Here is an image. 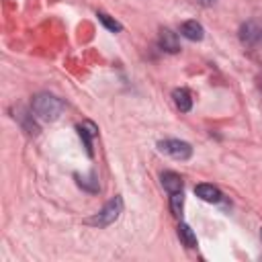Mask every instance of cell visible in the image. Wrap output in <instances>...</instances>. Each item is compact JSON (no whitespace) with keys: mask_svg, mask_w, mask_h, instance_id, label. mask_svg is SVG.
Instances as JSON below:
<instances>
[{"mask_svg":"<svg viewBox=\"0 0 262 262\" xmlns=\"http://www.w3.org/2000/svg\"><path fill=\"white\" fill-rule=\"evenodd\" d=\"M31 111L35 113L37 119H41V121H45V123H51V121L59 119V115H61V111H63V102H61L57 96H53V94L41 92V94H37V96L33 98Z\"/></svg>","mask_w":262,"mask_h":262,"instance_id":"6da1fadb","label":"cell"},{"mask_svg":"<svg viewBox=\"0 0 262 262\" xmlns=\"http://www.w3.org/2000/svg\"><path fill=\"white\" fill-rule=\"evenodd\" d=\"M121 213H123V196L117 194L98 213H94L92 217H88L84 223L86 225H92V227H108V225H113L121 217Z\"/></svg>","mask_w":262,"mask_h":262,"instance_id":"7a4b0ae2","label":"cell"},{"mask_svg":"<svg viewBox=\"0 0 262 262\" xmlns=\"http://www.w3.org/2000/svg\"><path fill=\"white\" fill-rule=\"evenodd\" d=\"M239 41L248 49H260L262 47V20L250 18L239 27Z\"/></svg>","mask_w":262,"mask_h":262,"instance_id":"3957f363","label":"cell"},{"mask_svg":"<svg viewBox=\"0 0 262 262\" xmlns=\"http://www.w3.org/2000/svg\"><path fill=\"white\" fill-rule=\"evenodd\" d=\"M158 149L174 160H188L192 156V145L186 143V141H180V139H162L158 141Z\"/></svg>","mask_w":262,"mask_h":262,"instance_id":"277c9868","label":"cell"},{"mask_svg":"<svg viewBox=\"0 0 262 262\" xmlns=\"http://www.w3.org/2000/svg\"><path fill=\"white\" fill-rule=\"evenodd\" d=\"M158 43H160V49L166 51V53H178V51H180L178 35H176L174 31H170V29H162V31H160Z\"/></svg>","mask_w":262,"mask_h":262,"instance_id":"5b68a950","label":"cell"},{"mask_svg":"<svg viewBox=\"0 0 262 262\" xmlns=\"http://www.w3.org/2000/svg\"><path fill=\"white\" fill-rule=\"evenodd\" d=\"M76 129H78V135H80V139L84 141L86 154L92 158V137H96V135H98V127H96L92 121H84V123H80Z\"/></svg>","mask_w":262,"mask_h":262,"instance_id":"8992f818","label":"cell"},{"mask_svg":"<svg viewBox=\"0 0 262 262\" xmlns=\"http://www.w3.org/2000/svg\"><path fill=\"white\" fill-rule=\"evenodd\" d=\"M180 35L186 37L188 41H201V39L205 37V29H203V25L196 23V20H184V23L180 25Z\"/></svg>","mask_w":262,"mask_h":262,"instance_id":"52a82bcc","label":"cell"},{"mask_svg":"<svg viewBox=\"0 0 262 262\" xmlns=\"http://www.w3.org/2000/svg\"><path fill=\"white\" fill-rule=\"evenodd\" d=\"M194 194L199 199H203L205 203H219L221 201V190L213 184H196L194 186Z\"/></svg>","mask_w":262,"mask_h":262,"instance_id":"ba28073f","label":"cell"},{"mask_svg":"<svg viewBox=\"0 0 262 262\" xmlns=\"http://www.w3.org/2000/svg\"><path fill=\"white\" fill-rule=\"evenodd\" d=\"M172 100H174V104H176V108L180 113H188L192 108V96H190V92L186 88L172 90Z\"/></svg>","mask_w":262,"mask_h":262,"instance_id":"9c48e42d","label":"cell"},{"mask_svg":"<svg viewBox=\"0 0 262 262\" xmlns=\"http://www.w3.org/2000/svg\"><path fill=\"white\" fill-rule=\"evenodd\" d=\"M160 180H162V186H164V190H168L170 194H172V192H178V190H182V178H180V174H176V172H172V170H166V172H162Z\"/></svg>","mask_w":262,"mask_h":262,"instance_id":"30bf717a","label":"cell"},{"mask_svg":"<svg viewBox=\"0 0 262 262\" xmlns=\"http://www.w3.org/2000/svg\"><path fill=\"white\" fill-rule=\"evenodd\" d=\"M176 233H178V237H180V242L188 248V250H192V248H196V235H194V231L186 225V223H180L178 225V229H176Z\"/></svg>","mask_w":262,"mask_h":262,"instance_id":"8fae6325","label":"cell"},{"mask_svg":"<svg viewBox=\"0 0 262 262\" xmlns=\"http://www.w3.org/2000/svg\"><path fill=\"white\" fill-rule=\"evenodd\" d=\"M96 16H98V20H100V23H102L111 33H121V31H123V25H121L119 20H115L113 16H108L106 12L98 10V12H96Z\"/></svg>","mask_w":262,"mask_h":262,"instance_id":"7c38bea8","label":"cell"},{"mask_svg":"<svg viewBox=\"0 0 262 262\" xmlns=\"http://www.w3.org/2000/svg\"><path fill=\"white\" fill-rule=\"evenodd\" d=\"M182 207H184V194H182V190L172 192V194H170V209H172V215H174V217H180V215H182Z\"/></svg>","mask_w":262,"mask_h":262,"instance_id":"4fadbf2b","label":"cell"},{"mask_svg":"<svg viewBox=\"0 0 262 262\" xmlns=\"http://www.w3.org/2000/svg\"><path fill=\"white\" fill-rule=\"evenodd\" d=\"M76 178H78V184L84 186L86 190H90V192H96V190H98V182H92V184H90V180H94V176H90V178H80V176H76Z\"/></svg>","mask_w":262,"mask_h":262,"instance_id":"5bb4252c","label":"cell"},{"mask_svg":"<svg viewBox=\"0 0 262 262\" xmlns=\"http://www.w3.org/2000/svg\"><path fill=\"white\" fill-rule=\"evenodd\" d=\"M199 2H201V4H205V6H211V4H215L217 0H199Z\"/></svg>","mask_w":262,"mask_h":262,"instance_id":"9a60e30c","label":"cell"},{"mask_svg":"<svg viewBox=\"0 0 262 262\" xmlns=\"http://www.w3.org/2000/svg\"><path fill=\"white\" fill-rule=\"evenodd\" d=\"M260 239H262V227H260Z\"/></svg>","mask_w":262,"mask_h":262,"instance_id":"2e32d148","label":"cell"}]
</instances>
